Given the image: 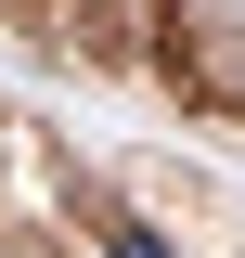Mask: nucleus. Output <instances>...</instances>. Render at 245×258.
<instances>
[{
	"mask_svg": "<svg viewBox=\"0 0 245 258\" xmlns=\"http://www.w3.org/2000/svg\"><path fill=\"white\" fill-rule=\"evenodd\" d=\"M116 258H168V245H155V232H142V220H116Z\"/></svg>",
	"mask_w": 245,
	"mask_h": 258,
	"instance_id": "nucleus-1",
	"label": "nucleus"
}]
</instances>
